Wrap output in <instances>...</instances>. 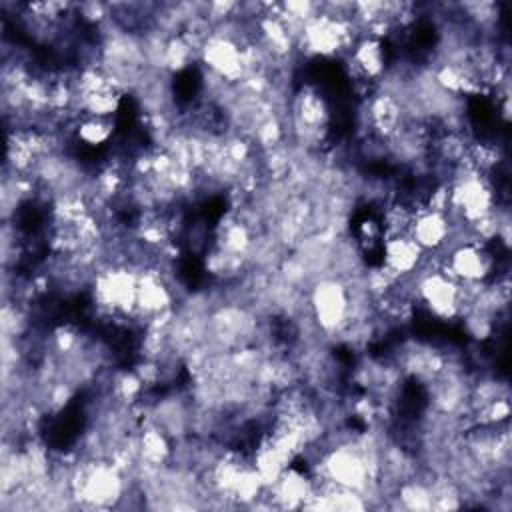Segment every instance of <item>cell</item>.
<instances>
[{
    "instance_id": "4",
    "label": "cell",
    "mask_w": 512,
    "mask_h": 512,
    "mask_svg": "<svg viewBox=\"0 0 512 512\" xmlns=\"http://www.w3.org/2000/svg\"><path fill=\"white\" fill-rule=\"evenodd\" d=\"M426 252L412 240L410 234L384 238L378 254V264L396 280H410L416 276L424 262Z\"/></svg>"
},
{
    "instance_id": "2",
    "label": "cell",
    "mask_w": 512,
    "mask_h": 512,
    "mask_svg": "<svg viewBox=\"0 0 512 512\" xmlns=\"http://www.w3.org/2000/svg\"><path fill=\"white\" fill-rule=\"evenodd\" d=\"M440 268L452 276L460 284H486L500 270V260L494 246L476 242V240H460L452 244L446 252L440 254Z\"/></svg>"
},
{
    "instance_id": "5",
    "label": "cell",
    "mask_w": 512,
    "mask_h": 512,
    "mask_svg": "<svg viewBox=\"0 0 512 512\" xmlns=\"http://www.w3.org/2000/svg\"><path fill=\"white\" fill-rule=\"evenodd\" d=\"M116 138V118L78 116L72 126V144L80 150H108Z\"/></svg>"
},
{
    "instance_id": "1",
    "label": "cell",
    "mask_w": 512,
    "mask_h": 512,
    "mask_svg": "<svg viewBox=\"0 0 512 512\" xmlns=\"http://www.w3.org/2000/svg\"><path fill=\"white\" fill-rule=\"evenodd\" d=\"M416 308H422L436 322H458L468 308V292L442 268L424 262L422 270L410 278Z\"/></svg>"
},
{
    "instance_id": "3",
    "label": "cell",
    "mask_w": 512,
    "mask_h": 512,
    "mask_svg": "<svg viewBox=\"0 0 512 512\" xmlns=\"http://www.w3.org/2000/svg\"><path fill=\"white\" fill-rule=\"evenodd\" d=\"M456 228L458 226L454 224L448 212L420 208L414 214L408 234L426 254H442L450 248Z\"/></svg>"
}]
</instances>
